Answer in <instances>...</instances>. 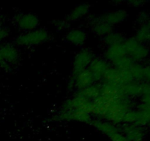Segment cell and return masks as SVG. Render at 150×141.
I'll use <instances>...</instances> for the list:
<instances>
[{"label":"cell","instance_id":"cell-4","mask_svg":"<svg viewBox=\"0 0 150 141\" xmlns=\"http://www.w3.org/2000/svg\"><path fill=\"white\" fill-rule=\"evenodd\" d=\"M103 79L104 83L111 84L118 87H121L133 81L128 70H120L114 67L108 68Z\"/></svg>","mask_w":150,"mask_h":141},{"label":"cell","instance_id":"cell-5","mask_svg":"<svg viewBox=\"0 0 150 141\" xmlns=\"http://www.w3.org/2000/svg\"><path fill=\"white\" fill-rule=\"evenodd\" d=\"M54 118L57 120L77 121L85 123H90L92 120V115L90 113L76 110H59V113Z\"/></svg>","mask_w":150,"mask_h":141},{"label":"cell","instance_id":"cell-28","mask_svg":"<svg viewBox=\"0 0 150 141\" xmlns=\"http://www.w3.org/2000/svg\"><path fill=\"white\" fill-rule=\"evenodd\" d=\"M150 15L146 11H142L139 13L137 16V22L140 25L144 24L147 22Z\"/></svg>","mask_w":150,"mask_h":141},{"label":"cell","instance_id":"cell-15","mask_svg":"<svg viewBox=\"0 0 150 141\" xmlns=\"http://www.w3.org/2000/svg\"><path fill=\"white\" fill-rule=\"evenodd\" d=\"M127 55V51L123 43L108 46L104 52V57L107 62L112 63L114 60Z\"/></svg>","mask_w":150,"mask_h":141},{"label":"cell","instance_id":"cell-32","mask_svg":"<svg viewBox=\"0 0 150 141\" xmlns=\"http://www.w3.org/2000/svg\"><path fill=\"white\" fill-rule=\"evenodd\" d=\"M0 67L2 68L3 69H4V70H9L10 69V65L7 64V63L3 60L2 56H1V51H0Z\"/></svg>","mask_w":150,"mask_h":141},{"label":"cell","instance_id":"cell-6","mask_svg":"<svg viewBox=\"0 0 150 141\" xmlns=\"http://www.w3.org/2000/svg\"><path fill=\"white\" fill-rule=\"evenodd\" d=\"M95 77L89 69L86 68L76 74L72 75L69 82V88L70 89L76 88L79 91L91 86L95 83Z\"/></svg>","mask_w":150,"mask_h":141},{"label":"cell","instance_id":"cell-7","mask_svg":"<svg viewBox=\"0 0 150 141\" xmlns=\"http://www.w3.org/2000/svg\"><path fill=\"white\" fill-rule=\"evenodd\" d=\"M15 22L20 30L24 32L38 29L40 25L39 18L33 13H19L14 18Z\"/></svg>","mask_w":150,"mask_h":141},{"label":"cell","instance_id":"cell-30","mask_svg":"<svg viewBox=\"0 0 150 141\" xmlns=\"http://www.w3.org/2000/svg\"><path fill=\"white\" fill-rule=\"evenodd\" d=\"M143 80L147 83H150V63L144 66Z\"/></svg>","mask_w":150,"mask_h":141},{"label":"cell","instance_id":"cell-1","mask_svg":"<svg viewBox=\"0 0 150 141\" xmlns=\"http://www.w3.org/2000/svg\"><path fill=\"white\" fill-rule=\"evenodd\" d=\"M106 111L102 120L116 125L123 123V119L126 113L129 110H133L134 107V102L131 98L125 96L110 101L106 100Z\"/></svg>","mask_w":150,"mask_h":141},{"label":"cell","instance_id":"cell-13","mask_svg":"<svg viewBox=\"0 0 150 141\" xmlns=\"http://www.w3.org/2000/svg\"><path fill=\"white\" fill-rule=\"evenodd\" d=\"M89 25L91 30L95 35L103 38L113 31V26L101 20L100 16L92 18L89 21Z\"/></svg>","mask_w":150,"mask_h":141},{"label":"cell","instance_id":"cell-23","mask_svg":"<svg viewBox=\"0 0 150 141\" xmlns=\"http://www.w3.org/2000/svg\"><path fill=\"white\" fill-rule=\"evenodd\" d=\"M128 70L133 81L141 82L143 80L144 66L140 63H135L134 62Z\"/></svg>","mask_w":150,"mask_h":141},{"label":"cell","instance_id":"cell-20","mask_svg":"<svg viewBox=\"0 0 150 141\" xmlns=\"http://www.w3.org/2000/svg\"><path fill=\"white\" fill-rule=\"evenodd\" d=\"M125 40V38L122 34L120 33V32L112 31L103 37V41L105 45L110 46L116 45V44L123 43Z\"/></svg>","mask_w":150,"mask_h":141},{"label":"cell","instance_id":"cell-22","mask_svg":"<svg viewBox=\"0 0 150 141\" xmlns=\"http://www.w3.org/2000/svg\"><path fill=\"white\" fill-rule=\"evenodd\" d=\"M133 63L134 62L129 56L125 55L114 60L111 63L113 65V67L115 68L120 69V70H129Z\"/></svg>","mask_w":150,"mask_h":141},{"label":"cell","instance_id":"cell-27","mask_svg":"<svg viewBox=\"0 0 150 141\" xmlns=\"http://www.w3.org/2000/svg\"><path fill=\"white\" fill-rule=\"evenodd\" d=\"M54 26L56 29L58 30H64L67 28L69 27L70 26V22L67 21L65 19H62V20H57L54 21Z\"/></svg>","mask_w":150,"mask_h":141},{"label":"cell","instance_id":"cell-26","mask_svg":"<svg viewBox=\"0 0 150 141\" xmlns=\"http://www.w3.org/2000/svg\"><path fill=\"white\" fill-rule=\"evenodd\" d=\"M111 141H128L124 134L121 132V129L117 130V132H114L108 137Z\"/></svg>","mask_w":150,"mask_h":141},{"label":"cell","instance_id":"cell-19","mask_svg":"<svg viewBox=\"0 0 150 141\" xmlns=\"http://www.w3.org/2000/svg\"><path fill=\"white\" fill-rule=\"evenodd\" d=\"M100 85L93 84V85L88 87V88L77 91L76 94L79 95V96L86 98V99L93 101L94 100L96 99L97 98H98L100 95Z\"/></svg>","mask_w":150,"mask_h":141},{"label":"cell","instance_id":"cell-16","mask_svg":"<svg viewBox=\"0 0 150 141\" xmlns=\"http://www.w3.org/2000/svg\"><path fill=\"white\" fill-rule=\"evenodd\" d=\"M123 95L127 98H136L141 97L142 93V83L137 81H132L120 87Z\"/></svg>","mask_w":150,"mask_h":141},{"label":"cell","instance_id":"cell-29","mask_svg":"<svg viewBox=\"0 0 150 141\" xmlns=\"http://www.w3.org/2000/svg\"><path fill=\"white\" fill-rule=\"evenodd\" d=\"M146 2H147V1H143V0H131V1H127L128 5H130V7H136V8L143 7Z\"/></svg>","mask_w":150,"mask_h":141},{"label":"cell","instance_id":"cell-12","mask_svg":"<svg viewBox=\"0 0 150 141\" xmlns=\"http://www.w3.org/2000/svg\"><path fill=\"white\" fill-rule=\"evenodd\" d=\"M127 16H128V13L127 10L124 9H118V10L107 12L103 14L102 16H100V18L104 22L114 26V25L119 24L124 21L127 19Z\"/></svg>","mask_w":150,"mask_h":141},{"label":"cell","instance_id":"cell-25","mask_svg":"<svg viewBox=\"0 0 150 141\" xmlns=\"http://www.w3.org/2000/svg\"><path fill=\"white\" fill-rule=\"evenodd\" d=\"M137 118V110H130L127 112L125 115L123 119V123H133L135 124Z\"/></svg>","mask_w":150,"mask_h":141},{"label":"cell","instance_id":"cell-33","mask_svg":"<svg viewBox=\"0 0 150 141\" xmlns=\"http://www.w3.org/2000/svg\"><path fill=\"white\" fill-rule=\"evenodd\" d=\"M146 24L148 25V26H149V27H150V16H149V19H148L147 22H146Z\"/></svg>","mask_w":150,"mask_h":141},{"label":"cell","instance_id":"cell-10","mask_svg":"<svg viewBox=\"0 0 150 141\" xmlns=\"http://www.w3.org/2000/svg\"><path fill=\"white\" fill-rule=\"evenodd\" d=\"M120 129L128 141H144L146 135L145 127L133 123H124Z\"/></svg>","mask_w":150,"mask_h":141},{"label":"cell","instance_id":"cell-17","mask_svg":"<svg viewBox=\"0 0 150 141\" xmlns=\"http://www.w3.org/2000/svg\"><path fill=\"white\" fill-rule=\"evenodd\" d=\"M87 39V34L83 29H70L66 34V40L69 43L75 46H82Z\"/></svg>","mask_w":150,"mask_h":141},{"label":"cell","instance_id":"cell-21","mask_svg":"<svg viewBox=\"0 0 150 141\" xmlns=\"http://www.w3.org/2000/svg\"><path fill=\"white\" fill-rule=\"evenodd\" d=\"M134 38L141 43H146L149 42V27L146 24L139 25L136 30Z\"/></svg>","mask_w":150,"mask_h":141},{"label":"cell","instance_id":"cell-8","mask_svg":"<svg viewBox=\"0 0 150 141\" xmlns=\"http://www.w3.org/2000/svg\"><path fill=\"white\" fill-rule=\"evenodd\" d=\"M92 108V101L75 94L74 96L66 100L63 103L59 110H81V111L86 112V113H89L91 114Z\"/></svg>","mask_w":150,"mask_h":141},{"label":"cell","instance_id":"cell-3","mask_svg":"<svg viewBox=\"0 0 150 141\" xmlns=\"http://www.w3.org/2000/svg\"><path fill=\"white\" fill-rule=\"evenodd\" d=\"M129 56L135 63H141L146 60L150 55V48L146 45L139 43L134 37L125 40L123 43Z\"/></svg>","mask_w":150,"mask_h":141},{"label":"cell","instance_id":"cell-31","mask_svg":"<svg viewBox=\"0 0 150 141\" xmlns=\"http://www.w3.org/2000/svg\"><path fill=\"white\" fill-rule=\"evenodd\" d=\"M9 34H10V32H9V30L7 28L0 26V41L5 39L8 36Z\"/></svg>","mask_w":150,"mask_h":141},{"label":"cell","instance_id":"cell-11","mask_svg":"<svg viewBox=\"0 0 150 141\" xmlns=\"http://www.w3.org/2000/svg\"><path fill=\"white\" fill-rule=\"evenodd\" d=\"M110 68L108 63L105 60L100 57H94L89 64L88 69L95 77V81L103 79L104 75Z\"/></svg>","mask_w":150,"mask_h":141},{"label":"cell","instance_id":"cell-14","mask_svg":"<svg viewBox=\"0 0 150 141\" xmlns=\"http://www.w3.org/2000/svg\"><path fill=\"white\" fill-rule=\"evenodd\" d=\"M2 58L8 65L16 64L19 60V51L15 46L6 43L0 46Z\"/></svg>","mask_w":150,"mask_h":141},{"label":"cell","instance_id":"cell-2","mask_svg":"<svg viewBox=\"0 0 150 141\" xmlns=\"http://www.w3.org/2000/svg\"><path fill=\"white\" fill-rule=\"evenodd\" d=\"M50 33L45 28H38L29 32H23L16 38V43L23 47L35 46L47 42Z\"/></svg>","mask_w":150,"mask_h":141},{"label":"cell","instance_id":"cell-18","mask_svg":"<svg viewBox=\"0 0 150 141\" xmlns=\"http://www.w3.org/2000/svg\"><path fill=\"white\" fill-rule=\"evenodd\" d=\"M90 10V5L86 3H83L76 6L66 17V20L68 22H73L80 20L86 16Z\"/></svg>","mask_w":150,"mask_h":141},{"label":"cell","instance_id":"cell-9","mask_svg":"<svg viewBox=\"0 0 150 141\" xmlns=\"http://www.w3.org/2000/svg\"><path fill=\"white\" fill-rule=\"evenodd\" d=\"M93 58V53L89 48L81 49L76 54L73 60V74L72 75L76 74L79 72L88 68Z\"/></svg>","mask_w":150,"mask_h":141},{"label":"cell","instance_id":"cell-24","mask_svg":"<svg viewBox=\"0 0 150 141\" xmlns=\"http://www.w3.org/2000/svg\"><path fill=\"white\" fill-rule=\"evenodd\" d=\"M137 109L144 110L150 114V94H143L141 96V103L137 106Z\"/></svg>","mask_w":150,"mask_h":141},{"label":"cell","instance_id":"cell-34","mask_svg":"<svg viewBox=\"0 0 150 141\" xmlns=\"http://www.w3.org/2000/svg\"><path fill=\"white\" fill-rule=\"evenodd\" d=\"M149 131H150V124L149 125Z\"/></svg>","mask_w":150,"mask_h":141}]
</instances>
